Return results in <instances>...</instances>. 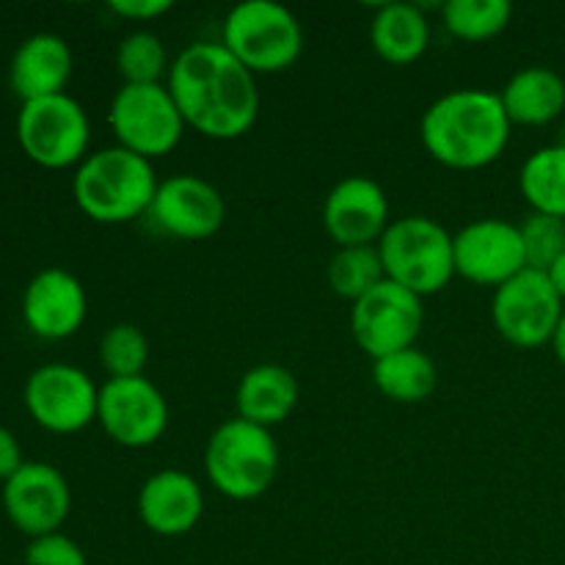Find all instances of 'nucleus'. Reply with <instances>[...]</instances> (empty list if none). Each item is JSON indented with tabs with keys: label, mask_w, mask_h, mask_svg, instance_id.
<instances>
[{
	"label": "nucleus",
	"mask_w": 565,
	"mask_h": 565,
	"mask_svg": "<svg viewBox=\"0 0 565 565\" xmlns=\"http://www.w3.org/2000/svg\"><path fill=\"white\" fill-rule=\"evenodd\" d=\"M166 86L185 125L213 141H235L259 119L257 75L221 42H196L180 50Z\"/></svg>",
	"instance_id": "obj_1"
},
{
	"label": "nucleus",
	"mask_w": 565,
	"mask_h": 565,
	"mask_svg": "<svg viewBox=\"0 0 565 565\" xmlns=\"http://www.w3.org/2000/svg\"><path fill=\"white\" fill-rule=\"evenodd\" d=\"M511 130L513 121L508 119L500 92L483 88L441 94L419 119L425 152L456 171H478L500 160L511 143Z\"/></svg>",
	"instance_id": "obj_2"
},
{
	"label": "nucleus",
	"mask_w": 565,
	"mask_h": 565,
	"mask_svg": "<svg viewBox=\"0 0 565 565\" xmlns=\"http://www.w3.org/2000/svg\"><path fill=\"white\" fill-rule=\"evenodd\" d=\"M158 185L152 160L116 143L86 154L72 180V196L97 224H127L149 215Z\"/></svg>",
	"instance_id": "obj_3"
},
{
	"label": "nucleus",
	"mask_w": 565,
	"mask_h": 565,
	"mask_svg": "<svg viewBox=\"0 0 565 565\" xmlns=\"http://www.w3.org/2000/svg\"><path fill=\"white\" fill-rule=\"evenodd\" d=\"M210 486L226 500L252 502L274 486L279 472V445L268 428L235 417L221 423L204 447Z\"/></svg>",
	"instance_id": "obj_4"
},
{
	"label": "nucleus",
	"mask_w": 565,
	"mask_h": 565,
	"mask_svg": "<svg viewBox=\"0 0 565 565\" xmlns=\"http://www.w3.org/2000/svg\"><path fill=\"white\" fill-rule=\"evenodd\" d=\"M386 279L425 298L445 290L456 276L452 235L428 215H403L379 241Z\"/></svg>",
	"instance_id": "obj_5"
},
{
	"label": "nucleus",
	"mask_w": 565,
	"mask_h": 565,
	"mask_svg": "<svg viewBox=\"0 0 565 565\" xmlns=\"http://www.w3.org/2000/svg\"><path fill=\"white\" fill-rule=\"evenodd\" d=\"M221 44L254 75H276L301 58L303 28L276 0H243L224 17Z\"/></svg>",
	"instance_id": "obj_6"
},
{
	"label": "nucleus",
	"mask_w": 565,
	"mask_h": 565,
	"mask_svg": "<svg viewBox=\"0 0 565 565\" xmlns=\"http://www.w3.org/2000/svg\"><path fill=\"white\" fill-rule=\"evenodd\" d=\"M17 141L22 152L42 169L81 166L92 141V121L70 94L22 103L17 116Z\"/></svg>",
	"instance_id": "obj_7"
},
{
	"label": "nucleus",
	"mask_w": 565,
	"mask_h": 565,
	"mask_svg": "<svg viewBox=\"0 0 565 565\" xmlns=\"http://www.w3.org/2000/svg\"><path fill=\"white\" fill-rule=\"evenodd\" d=\"M108 125L119 147L147 160L169 154L182 141L188 127L166 83H152V86L121 83L110 99Z\"/></svg>",
	"instance_id": "obj_8"
},
{
	"label": "nucleus",
	"mask_w": 565,
	"mask_h": 565,
	"mask_svg": "<svg viewBox=\"0 0 565 565\" xmlns=\"http://www.w3.org/2000/svg\"><path fill=\"white\" fill-rule=\"evenodd\" d=\"M565 312L563 298L544 270L524 268L491 298V320L497 334L516 348L550 345Z\"/></svg>",
	"instance_id": "obj_9"
},
{
	"label": "nucleus",
	"mask_w": 565,
	"mask_h": 565,
	"mask_svg": "<svg viewBox=\"0 0 565 565\" xmlns=\"http://www.w3.org/2000/svg\"><path fill=\"white\" fill-rule=\"evenodd\" d=\"M25 408L50 434H81L97 423L99 386L75 364L53 362L33 370L25 381Z\"/></svg>",
	"instance_id": "obj_10"
},
{
	"label": "nucleus",
	"mask_w": 565,
	"mask_h": 565,
	"mask_svg": "<svg viewBox=\"0 0 565 565\" xmlns=\"http://www.w3.org/2000/svg\"><path fill=\"white\" fill-rule=\"evenodd\" d=\"M423 323V298L390 279L351 307L353 340L373 362L417 345Z\"/></svg>",
	"instance_id": "obj_11"
},
{
	"label": "nucleus",
	"mask_w": 565,
	"mask_h": 565,
	"mask_svg": "<svg viewBox=\"0 0 565 565\" xmlns=\"http://www.w3.org/2000/svg\"><path fill=\"white\" fill-rule=\"evenodd\" d=\"M97 423L119 447L143 450L169 428V403L147 375L108 379L99 386Z\"/></svg>",
	"instance_id": "obj_12"
},
{
	"label": "nucleus",
	"mask_w": 565,
	"mask_h": 565,
	"mask_svg": "<svg viewBox=\"0 0 565 565\" xmlns=\"http://www.w3.org/2000/svg\"><path fill=\"white\" fill-rule=\"evenodd\" d=\"M3 508L28 539L58 533L72 511L70 483L53 463L25 461L3 483Z\"/></svg>",
	"instance_id": "obj_13"
},
{
	"label": "nucleus",
	"mask_w": 565,
	"mask_h": 565,
	"mask_svg": "<svg viewBox=\"0 0 565 565\" xmlns=\"http://www.w3.org/2000/svg\"><path fill=\"white\" fill-rule=\"evenodd\" d=\"M456 276L480 287H502L527 268L519 224L502 218H478L452 235Z\"/></svg>",
	"instance_id": "obj_14"
},
{
	"label": "nucleus",
	"mask_w": 565,
	"mask_h": 565,
	"mask_svg": "<svg viewBox=\"0 0 565 565\" xmlns=\"http://www.w3.org/2000/svg\"><path fill=\"white\" fill-rule=\"evenodd\" d=\"M149 215L166 235L180 241H207L224 226L226 202L204 177L177 174L160 182Z\"/></svg>",
	"instance_id": "obj_15"
},
{
	"label": "nucleus",
	"mask_w": 565,
	"mask_h": 565,
	"mask_svg": "<svg viewBox=\"0 0 565 565\" xmlns=\"http://www.w3.org/2000/svg\"><path fill=\"white\" fill-rule=\"evenodd\" d=\"M390 224V199L373 177H345L323 202V226L337 248L379 246Z\"/></svg>",
	"instance_id": "obj_16"
},
{
	"label": "nucleus",
	"mask_w": 565,
	"mask_h": 565,
	"mask_svg": "<svg viewBox=\"0 0 565 565\" xmlns=\"http://www.w3.org/2000/svg\"><path fill=\"white\" fill-rule=\"evenodd\" d=\"M86 315V287L64 268L39 270L22 292V320L42 340H66L77 334Z\"/></svg>",
	"instance_id": "obj_17"
},
{
	"label": "nucleus",
	"mask_w": 565,
	"mask_h": 565,
	"mask_svg": "<svg viewBox=\"0 0 565 565\" xmlns=\"http://www.w3.org/2000/svg\"><path fill=\"white\" fill-rule=\"evenodd\" d=\"M204 513V494L196 478L182 469H160L138 491V519L160 539H180L196 530Z\"/></svg>",
	"instance_id": "obj_18"
},
{
	"label": "nucleus",
	"mask_w": 565,
	"mask_h": 565,
	"mask_svg": "<svg viewBox=\"0 0 565 565\" xmlns=\"http://www.w3.org/2000/svg\"><path fill=\"white\" fill-rule=\"evenodd\" d=\"M72 70H75V58L64 36L33 33L14 50L9 83L22 103H31V99L64 94Z\"/></svg>",
	"instance_id": "obj_19"
},
{
	"label": "nucleus",
	"mask_w": 565,
	"mask_h": 565,
	"mask_svg": "<svg viewBox=\"0 0 565 565\" xmlns=\"http://www.w3.org/2000/svg\"><path fill=\"white\" fill-rule=\"evenodd\" d=\"M237 417L259 428H276L298 406V381L281 364H257L246 370L235 392Z\"/></svg>",
	"instance_id": "obj_20"
},
{
	"label": "nucleus",
	"mask_w": 565,
	"mask_h": 565,
	"mask_svg": "<svg viewBox=\"0 0 565 565\" xmlns=\"http://www.w3.org/2000/svg\"><path fill=\"white\" fill-rule=\"evenodd\" d=\"M500 99L513 125H550L565 110V81L550 66H524L508 77Z\"/></svg>",
	"instance_id": "obj_21"
},
{
	"label": "nucleus",
	"mask_w": 565,
	"mask_h": 565,
	"mask_svg": "<svg viewBox=\"0 0 565 565\" xmlns=\"http://www.w3.org/2000/svg\"><path fill=\"white\" fill-rule=\"evenodd\" d=\"M373 50L392 66L414 64L430 44L428 17L414 3H384L370 22Z\"/></svg>",
	"instance_id": "obj_22"
},
{
	"label": "nucleus",
	"mask_w": 565,
	"mask_h": 565,
	"mask_svg": "<svg viewBox=\"0 0 565 565\" xmlns=\"http://www.w3.org/2000/svg\"><path fill=\"white\" fill-rule=\"evenodd\" d=\"M373 384L392 403H423L434 395L439 384V370L428 353L419 351L417 345L406 351L390 353L373 362Z\"/></svg>",
	"instance_id": "obj_23"
},
{
	"label": "nucleus",
	"mask_w": 565,
	"mask_h": 565,
	"mask_svg": "<svg viewBox=\"0 0 565 565\" xmlns=\"http://www.w3.org/2000/svg\"><path fill=\"white\" fill-rule=\"evenodd\" d=\"M519 191L533 213L565 221V143L541 147L519 171Z\"/></svg>",
	"instance_id": "obj_24"
},
{
	"label": "nucleus",
	"mask_w": 565,
	"mask_h": 565,
	"mask_svg": "<svg viewBox=\"0 0 565 565\" xmlns=\"http://www.w3.org/2000/svg\"><path fill=\"white\" fill-rule=\"evenodd\" d=\"M326 279L337 296L356 303L359 298L367 296L373 287H379L386 279L379 246L337 248L334 257L329 259V268H326Z\"/></svg>",
	"instance_id": "obj_25"
},
{
	"label": "nucleus",
	"mask_w": 565,
	"mask_h": 565,
	"mask_svg": "<svg viewBox=\"0 0 565 565\" xmlns=\"http://www.w3.org/2000/svg\"><path fill=\"white\" fill-rule=\"evenodd\" d=\"M513 17L508 0H450L441 6L445 28L461 42H486L500 36Z\"/></svg>",
	"instance_id": "obj_26"
},
{
	"label": "nucleus",
	"mask_w": 565,
	"mask_h": 565,
	"mask_svg": "<svg viewBox=\"0 0 565 565\" xmlns=\"http://www.w3.org/2000/svg\"><path fill=\"white\" fill-rule=\"evenodd\" d=\"M116 70L127 86H152L169 77V53L152 31H132L116 47Z\"/></svg>",
	"instance_id": "obj_27"
},
{
	"label": "nucleus",
	"mask_w": 565,
	"mask_h": 565,
	"mask_svg": "<svg viewBox=\"0 0 565 565\" xmlns=\"http://www.w3.org/2000/svg\"><path fill=\"white\" fill-rule=\"evenodd\" d=\"M99 364L108 379H138L149 364V340L138 326L116 323L99 340Z\"/></svg>",
	"instance_id": "obj_28"
},
{
	"label": "nucleus",
	"mask_w": 565,
	"mask_h": 565,
	"mask_svg": "<svg viewBox=\"0 0 565 565\" xmlns=\"http://www.w3.org/2000/svg\"><path fill=\"white\" fill-rule=\"evenodd\" d=\"M519 235L524 243L527 268L546 274L565 254V221L555 218V215L530 213L519 224Z\"/></svg>",
	"instance_id": "obj_29"
},
{
	"label": "nucleus",
	"mask_w": 565,
	"mask_h": 565,
	"mask_svg": "<svg viewBox=\"0 0 565 565\" xmlns=\"http://www.w3.org/2000/svg\"><path fill=\"white\" fill-rule=\"evenodd\" d=\"M25 565H86V552L70 535L50 533L31 539L25 550Z\"/></svg>",
	"instance_id": "obj_30"
},
{
	"label": "nucleus",
	"mask_w": 565,
	"mask_h": 565,
	"mask_svg": "<svg viewBox=\"0 0 565 565\" xmlns=\"http://www.w3.org/2000/svg\"><path fill=\"white\" fill-rule=\"evenodd\" d=\"M108 9L130 22H152L174 9L171 0H110Z\"/></svg>",
	"instance_id": "obj_31"
},
{
	"label": "nucleus",
	"mask_w": 565,
	"mask_h": 565,
	"mask_svg": "<svg viewBox=\"0 0 565 565\" xmlns=\"http://www.w3.org/2000/svg\"><path fill=\"white\" fill-rule=\"evenodd\" d=\"M22 463H25V458H22L20 441H17V436L9 428L0 425V480L6 483Z\"/></svg>",
	"instance_id": "obj_32"
},
{
	"label": "nucleus",
	"mask_w": 565,
	"mask_h": 565,
	"mask_svg": "<svg viewBox=\"0 0 565 565\" xmlns=\"http://www.w3.org/2000/svg\"><path fill=\"white\" fill-rule=\"evenodd\" d=\"M546 276H550L552 287H555L557 296H561L563 303H565V254H563L561 259H557L555 265H552L550 270H546Z\"/></svg>",
	"instance_id": "obj_33"
},
{
	"label": "nucleus",
	"mask_w": 565,
	"mask_h": 565,
	"mask_svg": "<svg viewBox=\"0 0 565 565\" xmlns=\"http://www.w3.org/2000/svg\"><path fill=\"white\" fill-rule=\"evenodd\" d=\"M550 345H552V351H555L557 362H561L565 367V312H563L561 323H557V331H555V337H552Z\"/></svg>",
	"instance_id": "obj_34"
}]
</instances>
